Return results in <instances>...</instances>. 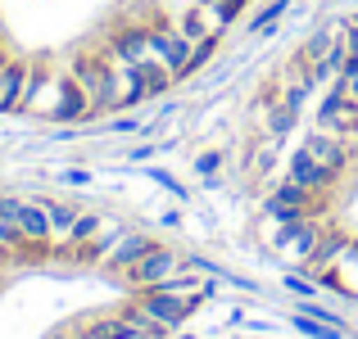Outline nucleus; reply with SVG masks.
Segmentation results:
<instances>
[{
	"label": "nucleus",
	"mask_w": 358,
	"mask_h": 339,
	"mask_svg": "<svg viewBox=\"0 0 358 339\" xmlns=\"http://www.w3.org/2000/svg\"><path fill=\"white\" fill-rule=\"evenodd\" d=\"M73 82L87 91L91 100V118L100 113H118V63L105 54H78L73 59Z\"/></svg>",
	"instance_id": "nucleus-1"
},
{
	"label": "nucleus",
	"mask_w": 358,
	"mask_h": 339,
	"mask_svg": "<svg viewBox=\"0 0 358 339\" xmlns=\"http://www.w3.org/2000/svg\"><path fill=\"white\" fill-rule=\"evenodd\" d=\"M150 45H155V54L168 63V73H173L177 82L195 73V41L182 27H150Z\"/></svg>",
	"instance_id": "nucleus-2"
},
{
	"label": "nucleus",
	"mask_w": 358,
	"mask_h": 339,
	"mask_svg": "<svg viewBox=\"0 0 358 339\" xmlns=\"http://www.w3.org/2000/svg\"><path fill=\"white\" fill-rule=\"evenodd\" d=\"M136 303L145 308L155 322H164L168 331L186 326V317L204 303V294H164V289H136Z\"/></svg>",
	"instance_id": "nucleus-3"
},
{
	"label": "nucleus",
	"mask_w": 358,
	"mask_h": 339,
	"mask_svg": "<svg viewBox=\"0 0 358 339\" xmlns=\"http://www.w3.org/2000/svg\"><path fill=\"white\" fill-rule=\"evenodd\" d=\"M286 176H290L295 186H304V190H313V195H327L336 181H341V172H336V167H327V163H317V158L308 154L304 145L290 149V158H286Z\"/></svg>",
	"instance_id": "nucleus-4"
},
{
	"label": "nucleus",
	"mask_w": 358,
	"mask_h": 339,
	"mask_svg": "<svg viewBox=\"0 0 358 339\" xmlns=\"http://www.w3.org/2000/svg\"><path fill=\"white\" fill-rule=\"evenodd\" d=\"M177 267H182V258H177L173 249H164V244H155V249H150L145 258L136 262V267H127L122 276H127L136 289H150V285H159V280H168Z\"/></svg>",
	"instance_id": "nucleus-5"
},
{
	"label": "nucleus",
	"mask_w": 358,
	"mask_h": 339,
	"mask_svg": "<svg viewBox=\"0 0 358 339\" xmlns=\"http://www.w3.org/2000/svg\"><path fill=\"white\" fill-rule=\"evenodd\" d=\"M322 240V226L313 218H299V222H281L277 226V249L290 253L295 262H308V253H313V244Z\"/></svg>",
	"instance_id": "nucleus-6"
},
{
	"label": "nucleus",
	"mask_w": 358,
	"mask_h": 339,
	"mask_svg": "<svg viewBox=\"0 0 358 339\" xmlns=\"http://www.w3.org/2000/svg\"><path fill=\"white\" fill-rule=\"evenodd\" d=\"M304 149L317 158V163H327V167H336V172H345V167L354 163V145L345 136H331V131H308L304 136Z\"/></svg>",
	"instance_id": "nucleus-7"
},
{
	"label": "nucleus",
	"mask_w": 358,
	"mask_h": 339,
	"mask_svg": "<svg viewBox=\"0 0 358 339\" xmlns=\"http://www.w3.org/2000/svg\"><path fill=\"white\" fill-rule=\"evenodd\" d=\"M73 335L78 339H145L141 335V326L131 322L127 312H109V317H91V322L73 326Z\"/></svg>",
	"instance_id": "nucleus-8"
},
{
	"label": "nucleus",
	"mask_w": 358,
	"mask_h": 339,
	"mask_svg": "<svg viewBox=\"0 0 358 339\" xmlns=\"http://www.w3.org/2000/svg\"><path fill=\"white\" fill-rule=\"evenodd\" d=\"M109 59H114V63H145V59H159L155 45H150V27H122L114 41H109Z\"/></svg>",
	"instance_id": "nucleus-9"
},
{
	"label": "nucleus",
	"mask_w": 358,
	"mask_h": 339,
	"mask_svg": "<svg viewBox=\"0 0 358 339\" xmlns=\"http://www.w3.org/2000/svg\"><path fill=\"white\" fill-rule=\"evenodd\" d=\"M150 249H155V240H150V235H141V231L118 235V244L105 253V262H100V267H105L109 276H122V271H127V267H136V262L145 258Z\"/></svg>",
	"instance_id": "nucleus-10"
},
{
	"label": "nucleus",
	"mask_w": 358,
	"mask_h": 339,
	"mask_svg": "<svg viewBox=\"0 0 358 339\" xmlns=\"http://www.w3.org/2000/svg\"><path fill=\"white\" fill-rule=\"evenodd\" d=\"M27 59H5L0 68V113H23V96H27Z\"/></svg>",
	"instance_id": "nucleus-11"
},
{
	"label": "nucleus",
	"mask_w": 358,
	"mask_h": 339,
	"mask_svg": "<svg viewBox=\"0 0 358 339\" xmlns=\"http://www.w3.org/2000/svg\"><path fill=\"white\" fill-rule=\"evenodd\" d=\"M18 226H23L27 244H36V249H50L55 235H50V213H45V204H18Z\"/></svg>",
	"instance_id": "nucleus-12"
},
{
	"label": "nucleus",
	"mask_w": 358,
	"mask_h": 339,
	"mask_svg": "<svg viewBox=\"0 0 358 339\" xmlns=\"http://www.w3.org/2000/svg\"><path fill=\"white\" fill-rule=\"evenodd\" d=\"M345 244H350V235H345V231H322V240L313 244V253H308L304 267H313V276H317V271H327V267H336L341 253H345Z\"/></svg>",
	"instance_id": "nucleus-13"
},
{
	"label": "nucleus",
	"mask_w": 358,
	"mask_h": 339,
	"mask_svg": "<svg viewBox=\"0 0 358 339\" xmlns=\"http://www.w3.org/2000/svg\"><path fill=\"white\" fill-rule=\"evenodd\" d=\"M263 113H268V136L272 140H286L299 127V105H290V100H277V105H268Z\"/></svg>",
	"instance_id": "nucleus-14"
},
{
	"label": "nucleus",
	"mask_w": 358,
	"mask_h": 339,
	"mask_svg": "<svg viewBox=\"0 0 358 339\" xmlns=\"http://www.w3.org/2000/svg\"><path fill=\"white\" fill-rule=\"evenodd\" d=\"M336 41H341V23H322V27H317V32H313V36L304 41V45H299V59H304L308 68H313V63L322 59V54L331 50Z\"/></svg>",
	"instance_id": "nucleus-15"
},
{
	"label": "nucleus",
	"mask_w": 358,
	"mask_h": 339,
	"mask_svg": "<svg viewBox=\"0 0 358 339\" xmlns=\"http://www.w3.org/2000/svg\"><path fill=\"white\" fill-rule=\"evenodd\" d=\"M290 326H295L299 335H308V339H345V326H327V322H317V317H308V312H295Z\"/></svg>",
	"instance_id": "nucleus-16"
},
{
	"label": "nucleus",
	"mask_w": 358,
	"mask_h": 339,
	"mask_svg": "<svg viewBox=\"0 0 358 339\" xmlns=\"http://www.w3.org/2000/svg\"><path fill=\"white\" fill-rule=\"evenodd\" d=\"M286 5H290V0H268V5L250 18V32L254 36H272V32H277V18L286 14Z\"/></svg>",
	"instance_id": "nucleus-17"
},
{
	"label": "nucleus",
	"mask_w": 358,
	"mask_h": 339,
	"mask_svg": "<svg viewBox=\"0 0 358 339\" xmlns=\"http://www.w3.org/2000/svg\"><path fill=\"white\" fill-rule=\"evenodd\" d=\"M45 213H50V235H55V240H69L73 222H78V209H73V204L50 199V204H45Z\"/></svg>",
	"instance_id": "nucleus-18"
},
{
	"label": "nucleus",
	"mask_w": 358,
	"mask_h": 339,
	"mask_svg": "<svg viewBox=\"0 0 358 339\" xmlns=\"http://www.w3.org/2000/svg\"><path fill=\"white\" fill-rule=\"evenodd\" d=\"M100 226H105V222H100L96 213H78V222H73V231H69V240H64V249H78V244L96 240Z\"/></svg>",
	"instance_id": "nucleus-19"
},
{
	"label": "nucleus",
	"mask_w": 358,
	"mask_h": 339,
	"mask_svg": "<svg viewBox=\"0 0 358 339\" xmlns=\"http://www.w3.org/2000/svg\"><path fill=\"white\" fill-rule=\"evenodd\" d=\"M145 176H150V181H155V186H164V190H168V195H177V199H186V186H182V181H177V176H173V172H164V167H150V172H145Z\"/></svg>",
	"instance_id": "nucleus-20"
},
{
	"label": "nucleus",
	"mask_w": 358,
	"mask_h": 339,
	"mask_svg": "<svg viewBox=\"0 0 358 339\" xmlns=\"http://www.w3.org/2000/svg\"><path fill=\"white\" fill-rule=\"evenodd\" d=\"M281 285H286L295 299H313V294H317V280H308V276H295V271H290V276L281 280Z\"/></svg>",
	"instance_id": "nucleus-21"
},
{
	"label": "nucleus",
	"mask_w": 358,
	"mask_h": 339,
	"mask_svg": "<svg viewBox=\"0 0 358 339\" xmlns=\"http://www.w3.org/2000/svg\"><path fill=\"white\" fill-rule=\"evenodd\" d=\"M218 167H222V149H204V154L195 158V172H200V176H213Z\"/></svg>",
	"instance_id": "nucleus-22"
},
{
	"label": "nucleus",
	"mask_w": 358,
	"mask_h": 339,
	"mask_svg": "<svg viewBox=\"0 0 358 339\" xmlns=\"http://www.w3.org/2000/svg\"><path fill=\"white\" fill-rule=\"evenodd\" d=\"M159 149H168V145H136V149H131L127 158H131V163H150V158H155Z\"/></svg>",
	"instance_id": "nucleus-23"
},
{
	"label": "nucleus",
	"mask_w": 358,
	"mask_h": 339,
	"mask_svg": "<svg viewBox=\"0 0 358 339\" xmlns=\"http://www.w3.org/2000/svg\"><path fill=\"white\" fill-rule=\"evenodd\" d=\"M64 181H69V186H91V172H87V167H69Z\"/></svg>",
	"instance_id": "nucleus-24"
},
{
	"label": "nucleus",
	"mask_w": 358,
	"mask_h": 339,
	"mask_svg": "<svg viewBox=\"0 0 358 339\" xmlns=\"http://www.w3.org/2000/svg\"><path fill=\"white\" fill-rule=\"evenodd\" d=\"M245 5H250V0H222V14H227V23H236Z\"/></svg>",
	"instance_id": "nucleus-25"
},
{
	"label": "nucleus",
	"mask_w": 358,
	"mask_h": 339,
	"mask_svg": "<svg viewBox=\"0 0 358 339\" xmlns=\"http://www.w3.org/2000/svg\"><path fill=\"white\" fill-rule=\"evenodd\" d=\"M114 131L122 136V131H141V122L136 118H114Z\"/></svg>",
	"instance_id": "nucleus-26"
},
{
	"label": "nucleus",
	"mask_w": 358,
	"mask_h": 339,
	"mask_svg": "<svg viewBox=\"0 0 358 339\" xmlns=\"http://www.w3.org/2000/svg\"><path fill=\"white\" fill-rule=\"evenodd\" d=\"M200 5H222V0H200Z\"/></svg>",
	"instance_id": "nucleus-27"
},
{
	"label": "nucleus",
	"mask_w": 358,
	"mask_h": 339,
	"mask_svg": "<svg viewBox=\"0 0 358 339\" xmlns=\"http://www.w3.org/2000/svg\"><path fill=\"white\" fill-rule=\"evenodd\" d=\"M173 339H195V335H173Z\"/></svg>",
	"instance_id": "nucleus-28"
},
{
	"label": "nucleus",
	"mask_w": 358,
	"mask_h": 339,
	"mask_svg": "<svg viewBox=\"0 0 358 339\" xmlns=\"http://www.w3.org/2000/svg\"><path fill=\"white\" fill-rule=\"evenodd\" d=\"M64 339H78V335H73V331H69V335H64Z\"/></svg>",
	"instance_id": "nucleus-29"
},
{
	"label": "nucleus",
	"mask_w": 358,
	"mask_h": 339,
	"mask_svg": "<svg viewBox=\"0 0 358 339\" xmlns=\"http://www.w3.org/2000/svg\"><path fill=\"white\" fill-rule=\"evenodd\" d=\"M0 68H5V54H0Z\"/></svg>",
	"instance_id": "nucleus-30"
}]
</instances>
